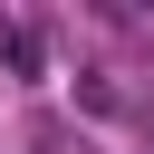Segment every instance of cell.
Here are the masks:
<instances>
[{
    "instance_id": "6da1fadb",
    "label": "cell",
    "mask_w": 154,
    "mask_h": 154,
    "mask_svg": "<svg viewBox=\"0 0 154 154\" xmlns=\"http://www.w3.org/2000/svg\"><path fill=\"white\" fill-rule=\"evenodd\" d=\"M0 67L38 77V29H29V19H0Z\"/></svg>"
}]
</instances>
